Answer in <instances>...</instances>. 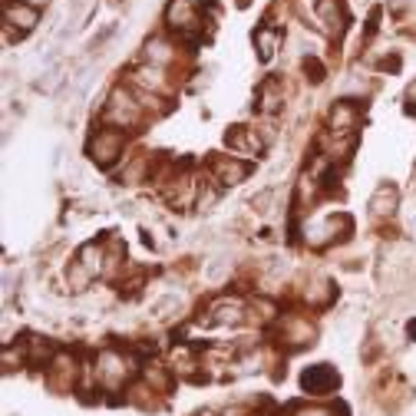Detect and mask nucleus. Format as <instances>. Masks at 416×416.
Listing matches in <instances>:
<instances>
[{
  "mask_svg": "<svg viewBox=\"0 0 416 416\" xmlns=\"http://www.w3.org/2000/svg\"><path fill=\"white\" fill-rule=\"evenodd\" d=\"M301 383H304V390H310V393H324L337 383V373H333L331 367H310L308 373L301 377Z\"/></svg>",
  "mask_w": 416,
  "mask_h": 416,
  "instance_id": "1",
  "label": "nucleus"
},
{
  "mask_svg": "<svg viewBox=\"0 0 416 416\" xmlns=\"http://www.w3.org/2000/svg\"><path fill=\"white\" fill-rule=\"evenodd\" d=\"M301 416H331L327 410H308V413H301Z\"/></svg>",
  "mask_w": 416,
  "mask_h": 416,
  "instance_id": "2",
  "label": "nucleus"
}]
</instances>
